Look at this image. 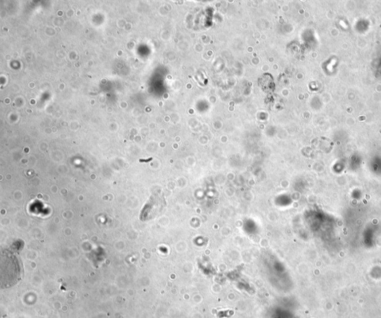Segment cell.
Wrapping results in <instances>:
<instances>
[{"instance_id": "6da1fadb", "label": "cell", "mask_w": 381, "mask_h": 318, "mask_svg": "<svg viewBox=\"0 0 381 318\" xmlns=\"http://www.w3.org/2000/svg\"><path fill=\"white\" fill-rule=\"evenodd\" d=\"M1 287L17 284L21 277V266L17 255L9 249L1 251Z\"/></svg>"}, {"instance_id": "7a4b0ae2", "label": "cell", "mask_w": 381, "mask_h": 318, "mask_svg": "<svg viewBox=\"0 0 381 318\" xmlns=\"http://www.w3.org/2000/svg\"><path fill=\"white\" fill-rule=\"evenodd\" d=\"M234 314V311L232 310H226V311H219L218 317L219 318L229 317Z\"/></svg>"}]
</instances>
